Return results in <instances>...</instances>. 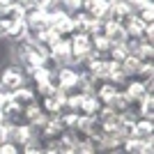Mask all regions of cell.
I'll return each mask as SVG.
<instances>
[{
    "label": "cell",
    "mask_w": 154,
    "mask_h": 154,
    "mask_svg": "<svg viewBox=\"0 0 154 154\" xmlns=\"http://www.w3.org/2000/svg\"><path fill=\"white\" fill-rule=\"evenodd\" d=\"M12 55H14V62L21 64L23 69L51 64V60H48V48L37 44V42H30L28 37H23V39H19V42L12 44Z\"/></svg>",
    "instance_id": "6da1fadb"
},
{
    "label": "cell",
    "mask_w": 154,
    "mask_h": 154,
    "mask_svg": "<svg viewBox=\"0 0 154 154\" xmlns=\"http://www.w3.org/2000/svg\"><path fill=\"white\" fill-rule=\"evenodd\" d=\"M0 85H2L7 92H14V90H19V88H23V85H28L26 69L16 62L5 64V67L0 69Z\"/></svg>",
    "instance_id": "7a4b0ae2"
},
{
    "label": "cell",
    "mask_w": 154,
    "mask_h": 154,
    "mask_svg": "<svg viewBox=\"0 0 154 154\" xmlns=\"http://www.w3.org/2000/svg\"><path fill=\"white\" fill-rule=\"evenodd\" d=\"M7 140H12L14 145H19L21 149L28 147V145H39L35 127H30V124H26V122L9 124V136H7Z\"/></svg>",
    "instance_id": "3957f363"
},
{
    "label": "cell",
    "mask_w": 154,
    "mask_h": 154,
    "mask_svg": "<svg viewBox=\"0 0 154 154\" xmlns=\"http://www.w3.org/2000/svg\"><path fill=\"white\" fill-rule=\"evenodd\" d=\"M69 48H71V64H81L92 53L90 35H83V32L69 35Z\"/></svg>",
    "instance_id": "277c9868"
},
{
    "label": "cell",
    "mask_w": 154,
    "mask_h": 154,
    "mask_svg": "<svg viewBox=\"0 0 154 154\" xmlns=\"http://www.w3.org/2000/svg\"><path fill=\"white\" fill-rule=\"evenodd\" d=\"M48 60H51V67H62V64H71L69 37H60L55 44L48 46Z\"/></svg>",
    "instance_id": "5b68a950"
},
{
    "label": "cell",
    "mask_w": 154,
    "mask_h": 154,
    "mask_svg": "<svg viewBox=\"0 0 154 154\" xmlns=\"http://www.w3.org/2000/svg\"><path fill=\"white\" fill-rule=\"evenodd\" d=\"M117 90H120V88H117L115 83H110V81H97L92 94L97 97V101L101 103V106H110V101H113V97L117 94Z\"/></svg>",
    "instance_id": "8992f818"
},
{
    "label": "cell",
    "mask_w": 154,
    "mask_h": 154,
    "mask_svg": "<svg viewBox=\"0 0 154 154\" xmlns=\"http://www.w3.org/2000/svg\"><path fill=\"white\" fill-rule=\"evenodd\" d=\"M46 117H48V115H46L44 110H42V106H39V99H37V101H30V103H26V106H23V122L30 124V127L37 129L39 124L46 120Z\"/></svg>",
    "instance_id": "52a82bcc"
},
{
    "label": "cell",
    "mask_w": 154,
    "mask_h": 154,
    "mask_svg": "<svg viewBox=\"0 0 154 154\" xmlns=\"http://www.w3.org/2000/svg\"><path fill=\"white\" fill-rule=\"evenodd\" d=\"M83 12H88L90 16L99 21H106L108 19V12H110V0H83Z\"/></svg>",
    "instance_id": "ba28073f"
},
{
    "label": "cell",
    "mask_w": 154,
    "mask_h": 154,
    "mask_svg": "<svg viewBox=\"0 0 154 154\" xmlns=\"http://www.w3.org/2000/svg\"><path fill=\"white\" fill-rule=\"evenodd\" d=\"M101 32L110 39V44H122V42H127V32H124V26L120 21H103Z\"/></svg>",
    "instance_id": "9c48e42d"
},
{
    "label": "cell",
    "mask_w": 154,
    "mask_h": 154,
    "mask_svg": "<svg viewBox=\"0 0 154 154\" xmlns=\"http://www.w3.org/2000/svg\"><path fill=\"white\" fill-rule=\"evenodd\" d=\"M136 9L129 5L127 0H110V12H108V19L106 21H120L122 23L127 16H131Z\"/></svg>",
    "instance_id": "30bf717a"
},
{
    "label": "cell",
    "mask_w": 154,
    "mask_h": 154,
    "mask_svg": "<svg viewBox=\"0 0 154 154\" xmlns=\"http://www.w3.org/2000/svg\"><path fill=\"white\" fill-rule=\"evenodd\" d=\"M122 90H124V94L131 99V103H136L143 94H149L147 88H145V81H143V78H129L127 83L122 85Z\"/></svg>",
    "instance_id": "8fae6325"
},
{
    "label": "cell",
    "mask_w": 154,
    "mask_h": 154,
    "mask_svg": "<svg viewBox=\"0 0 154 154\" xmlns=\"http://www.w3.org/2000/svg\"><path fill=\"white\" fill-rule=\"evenodd\" d=\"M122 26H124V32H127V37H131V39H140V37H143L145 23H143V21L136 16V12L122 21Z\"/></svg>",
    "instance_id": "7c38bea8"
},
{
    "label": "cell",
    "mask_w": 154,
    "mask_h": 154,
    "mask_svg": "<svg viewBox=\"0 0 154 154\" xmlns=\"http://www.w3.org/2000/svg\"><path fill=\"white\" fill-rule=\"evenodd\" d=\"M138 117H147V120H154V94H143L138 101L134 103Z\"/></svg>",
    "instance_id": "4fadbf2b"
},
{
    "label": "cell",
    "mask_w": 154,
    "mask_h": 154,
    "mask_svg": "<svg viewBox=\"0 0 154 154\" xmlns=\"http://www.w3.org/2000/svg\"><path fill=\"white\" fill-rule=\"evenodd\" d=\"M99 106H101V103L97 101L94 94H83V97H81V103H78V115H83V117H94L97 110H99Z\"/></svg>",
    "instance_id": "5bb4252c"
},
{
    "label": "cell",
    "mask_w": 154,
    "mask_h": 154,
    "mask_svg": "<svg viewBox=\"0 0 154 154\" xmlns=\"http://www.w3.org/2000/svg\"><path fill=\"white\" fill-rule=\"evenodd\" d=\"M134 136L136 138H154V120L138 117L134 122Z\"/></svg>",
    "instance_id": "9a60e30c"
},
{
    "label": "cell",
    "mask_w": 154,
    "mask_h": 154,
    "mask_svg": "<svg viewBox=\"0 0 154 154\" xmlns=\"http://www.w3.org/2000/svg\"><path fill=\"white\" fill-rule=\"evenodd\" d=\"M9 94H12V101L21 103V106H26V103H30V101H37L35 88H32L30 83L23 85V88H19V90H14V92H9Z\"/></svg>",
    "instance_id": "2e32d148"
},
{
    "label": "cell",
    "mask_w": 154,
    "mask_h": 154,
    "mask_svg": "<svg viewBox=\"0 0 154 154\" xmlns=\"http://www.w3.org/2000/svg\"><path fill=\"white\" fill-rule=\"evenodd\" d=\"M90 44H92V51L97 53V55H103V58H106V53L110 51V39L106 37V35H103V32H97V35H92L90 37Z\"/></svg>",
    "instance_id": "e0dca14e"
},
{
    "label": "cell",
    "mask_w": 154,
    "mask_h": 154,
    "mask_svg": "<svg viewBox=\"0 0 154 154\" xmlns=\"http://www.w3.org/2000/svg\"><path fill=\"white\" fill-rule=\"evenodd\" d=\"M131 53H129V48H127V44H113L110 46V51L106 53V60H110V62H117V64H122L124 60L129 58Z\"/></svg>",
    "instance_id": "ac0fdd59"
},
{
    "label": "cell",
    "mask_w": 154,
    "mask_h": 154,
    "mask_svg": "<svg viewBox=\"0 0 154 154\" xmlns=\"http://www.w3.org/2000/svg\"><path fill=\"white\" fill-rule=\"evenodd\" d=\"M143 60H138L136 55H129L127 60L122 62V69H124V74H127L129 78H138V74H140V69H143Z\"/></svg>",
    "instance_id": "d6986e66"
},
{
    "label": "cell",
    "mask_w": 154,
    "mask_h": 154,
    "mask_svg": "<svg viewBox=\"0 0 154 154\" xmlns=\"http://www.w3.org/2000/svg\"><path fill=\"white\" fill-rule=\"evenodd\" d=\"M110 106L117 110V113H124V110H129V108H134V103H131V99H129L127 94H124V90L120 88L117 90V94L113 97V101H110Z\"/></svg>",
    "instance_id": "ffe728a7"
},
{
    "label": "cell",
    "mask_w": 154,
    "mask_h": 154,
    "mask_svg": "<svg viewBox=\"0 0 154 154\" xmlns=\"http://www.w3.org/2000/svg\"><path fill=\"white\" fill-rule=\"evenodd\" d=\"M136 16L145 23V26H152L154 23V5H145L140 9H136Z\"/></svg>",
    "instance_id": "44dd1931"
},
{
    "label": "cell",
    "mask_w": 154,
    "mask_h": 154,
    "mask_svg": "<svg viewBox=\"0 0 154 154\" xmlns=\"http://www.w3.org/2000/svg\"><path fill=\"white\" fill-rule=\"evenodd\" d=\"M55 2H58V7H62L64 12H69V14L78 12L83 7V0H55Z\"/></svg>",
    "instance_id": "7402d4cb"
},
{
    "label": "cell",
    "mask_w": 154,
    "mask_h": 154,
    "mask_svg": "<svg viewBox=\"0 0 154 154\" xmlns=\"http://www.w3.org/2000/svg\"><path fill=\"white\" fill-rule=\"evenodd\" d=\"M23 149L19 147V145H14L12 140H5L2 145H0V154H21Z\"/></svg>",
    "instance_id": "603a6c76"
},
{
    "label": "cell",
    "mask_w": 154,
    "mask_h": 154,
    "mask_svg": "<svg viewBox=\"0 0 154 154\" xmlns=\"http://www.w3.org/2000/svg\"><path fill=\"white\" fill-rule=\"evenodd\" d=\"M9 99H12V94H9L2 85H0V108H5L7 103H9Z\"/></svg>",
    "instance_id": "cb8c5ba5"
},
{
    "label": "cell",
    "mask_w": 154,
    "mask_h": 154,
    "mask_svg": "<svg viewBox=\"0 0 154 154\" xmlns=\"http://www.w3.org/2000/svg\"><path fill=\"white\" fill-rule=\"evenodd\" d=\"M7 136H9V124H7V122H0V145L7 140Z\"/></svg>",
    "instance_id": "d4e9b609"
},
{
    "label": "cell",
    "mask_w": 154,
    "mask_h": 154,
    "mask_svg": "<svg viewBox=\"0 0 154 154\" xmlns=\"http://www.w3.org/2000/svg\"><path fill=\"white\" fill-rule=\"evenodd\" d=\"M127 2L134 7V9H140V7H145V5H152V0H127Z\"/></svg>",
    "instance_id": "484cf974"
},
{
    "label": "cell",
    "mask_w": 154,
    "mask_h": 154,
    "mask_svg": "<svg viewBox=\"0 0 154 154\" xmlns=\"http://www.w3.org/2000/svg\"><path fill=\"white\" fill-rule=\"evenodd\" d=\"M21 154H42V147L39 145H28V147H23Z\"/></svg>",
    "instance_id": "4316f807"
},
{
    "label": "cell",
    "mask_w": 154,
    "mask_h": 154,
    "mask_svg": "<svg viewBox=\"0 0 154 154\" xmlns=\"http://www.w3.org/2000/svg\"><path fill=\"white\" fill-rule=\"evenodd\" d=\"M9 5H12V0H0V14L5 12V9H7Z\"/></svg>",
    "instance_id": "83f0119b"
},
{
    "label": "cell",
    "mask_w": 154,
    "mask_h": 154,
    "mask_svg": "<svg viewBox=\"0 0 154 154\" xmlns=\"http://www.w3.org/2000/svg\"><path fill=\"white\" fill-rule=\"evenodd\" d=\"M0 122H5V120H2V108H0Z\"/></svg>",
    "instance_id": "f1b7e54d"
},
{
    "label": "cell",
    "mask_w": 154,
    "mask_h": 154,
    "mask_svg": "<svg viewBox=\"0 0 154 154\" xmlns=\"http://www.w3.org/2000/svg\"><path fill=\"white\" fill-rule=\"evenodd\" d=\"M0 42H2V28H0Z\"/></svg>",
    "instance_id": "f546056e"
}]
</instances>
